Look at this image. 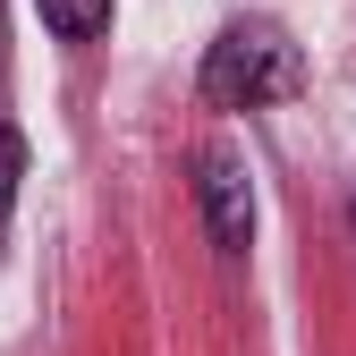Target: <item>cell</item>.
Returning a JSON list of instances; mask_svg holds the SVG:
<instances>
[{"label":"cell","mask_w":356,"mask_h":356,"mask_svg":"<svg viewBox=\"0 0 356 356\" xmlns=\"http://www.w3.org/2000/svg\"><path fill=\"white\" fill-rule=\"evenodd\" d=\"M195 85H204L212 111H263V102H280V94L305 85V60H297V42H289L272 17H238V26L212 34Z\"/></svg>","instance_id":"obj_1"},{"label":"cell","mask_w":356,"mask_h":356,"mask_svg":"<svg viewBox=\"0 0 356 356\" xmlns=\"http://www.w3.org/2000/svg\"><path fill=\"white\" fill-rule=\"evenodd\" d=\"M195 195H204V220H212V246H220V254H246V238H254L246 161H238V153H204V161H195Z\"/></svg>","instance_id":"obj_2"},{"label":"cell","mask_w":356,"mask_h":356,"mask_svg":"<svg viewBox=\"0 0 356 356\" xmlns=\"http://www.w3.org/2000/svg\"><path fill=\"white\" fill-rule=\"evenodd\" d=\"M34 9H42V26H51L60 42H102L119 0H34Z\"/></svg>","instance_id":"obj_3"},{"label":"cell","mask_w":356,"mask_h":356,"mask_svg":"<svg viewBox=\"0 0 356 356\" xmlns=\"http://www.w3.org/2000/svg\"><path fill=\"white\" fill-rule=\"evenodd\" d=\"M17 178H26V136L0 127V238H9V212H17Z\"/></svg>","instance_id":"obj_4"}]
</instances>
